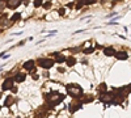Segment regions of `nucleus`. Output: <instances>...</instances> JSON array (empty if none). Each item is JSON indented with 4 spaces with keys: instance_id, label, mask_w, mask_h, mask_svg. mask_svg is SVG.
<instances>
[{
    "instance_id": "obj_1",
    "label": "nucleus",
    "mask_w": 131,
    "mask_h": 118,
    "mask_svg": "<svg viewBox=\"0 0 131 118\" xmlns=\"http://www.w3.org/2000/svg\"><path fill=\"white\" fill-rule=\"evenodd\" d=\"M67 93L71 96V97H81L83 96V88L78 84H70L67 85Z\"/></svg>"
},
{
    "instance_id": "obj_2",
    "label": "nucleus",
    "mask_w": 131,
    "mask_h": 118,
    "mask_svg": "<svg viewBox=\"0 0 131 118\" xmlns=\"http://www.w3.org/2000/svg\"><path fill=\"white\" fill-rule=\"evenodd\" d=\"M46 97H47V102H49L50 106H55L57 104H59L63 100V96L57 93V92H51L50 94L46 96Z\"/></svg>"
},
{
    "instance_id": "obj_3",
    "label": "nucleus",
    "mask_w": 131,
    "mask_h": 118,
    "mask_svg": "<svg viewBox=\"0 0 131 118\" xmlns=\"http://www.w3.org/2000/svg\"><path fill=\"white\" fill-rule=\"evenodd\" d=\"M38 64L42 68H51L54 66V60L50 59V58H42V59L38 60Z\"/></svg>"
},
{
    "instance_id": "obj_4",
    "label": "nucleus",
    "mask_w": 131,
    "mask_h": 118,
    "mask_svg": "<svg viewBox=\"0 0 131 118\" xmlns=\"http://www.w3.org/2000/svg\"><path fill=\"white\" fill-rule=\"evenodd\" d=\"M13 81H15V79H10V78H8V79H5L4 81H3V89L4 91H8V89H12L13 88Z\"/></svg>"
},
{
    "instance_id": "obj_5",
    "label": "nucleus",
    "mask_w": 131,
    "mask_h": 118,
    "mask_svg": "<svg viewBox=\"0 0 131 118\" xmlns=\"http://www.w3.org/2000/svg\"><path fill=\"white\" fill-rule=\"evenodd\" d=\"M81 104H83V101H80V100H75V101H72L71 105H70V110H71V112L79 110V109L81 108Z\"/></svg>"
},
{
    "instance_id": "obj_6",
    "label": "nucleus",
    "mask_w": 131,
    "mask_h": 118,
    "mask_svg": "<svg viewBox=\"0 0 131 118\" xmlns=\"http://www.w3.org/2000/svg\"><path fill=\"white\" fill-rule=\"evenodd\" d=\"M20 4H21V0H8L7 2V5L10 9H16Z\"/></svg>"
},
{
    "instance_id": "obj_7",
    "label": "nucleus",
    "mask_w": 131,
    "mask_h": 118,
    "mask_svg": "<svg viewBox=\"0 0 131 118\" xmlns=\"http://www.w3.org/2000/svg\"><path fill=\"white\" fill-rule=\"evenodd\" d=\"M100 100H101L102 102H112V100H113V96H110L107 92H105V93H101V97H100Z\"/></svg>"
},
{
    "instance_id": "obj_8",
    "label": "nucleus",
    "mask_w": 131,
    "mask_h": 118,
    "mask_svg": "<svg viewBox=\"0 0 131 118\" xmlns=\"http://www.w3.org/2000/svg\"><path fill=\"white\" fill-rule=\"evenodd\" d=\"M115 58L118 60H126L128 58V54L126 51H119V52H115Z\"/></svg>"
},
{
    "instance_id": "obj_9",
    "label": "nucleus",
    "mask_w": 131,
    "mask_h": 118,
    "mask_svg": "<svg viewBox=\"0 0 131 118\" xmlns=\"http://www.w3.org/2000/svg\"><path fill=\"white\" fill-rule=\"evenodd\" d=\"M104 54H105L106 57L115 55V50H114V47H105V49H104Z\"/></svg>"
},
{
    "instance_id": "obj_10",
    "label": "nucleus",
    "mask_w": 131,
    "mask_h": 118,
    "mask_svg": "<svg viewBox=\"0 0 131 118\" xmlns=\"http://www.w3.org/2000/svg\"><path fill=\"white\" fill-rule=\"evenodd\" d=\"M34 60H28V62H25L24 63V68L25 70H28V71H31L33 68H34Z\"/></svg>"
},
{
    "instance_id": "obj_11",
    "label": "nucleus",
    "mask_w": 131,
    "mask_h": 118,
    "mask_svg": "<svg viewBox=\"0 0 131 118\" xmlns=\"http://www.w3.org/2000/svg\"><path fill=\"white\" fill-rule=\"evenodd\" d=\"M25 73H17L16 76H15V80L17 81V83H23L24 80H25Z\"/></svg>"
},
{
    "instance_id": "obj_12",
    "label": "nucleus",
    "mask_w": 131,
    "mask_h": 118,
    "mask_svg": "<svg viewBox=\"0 0 131 118\" xmlns=\"http://www.w3.org/2000/svg\"><path fill=\"white\" fill-rule=\"evenodd\" d=\"M13 102H15L13 97H12V96H8V97L4 100V106H10V105H12Z\"/></svg>"
},
{
    "instance_id": "obj_13",
    "label": "nucleus",
    "mask_w": 131,
    "mask_h": 118,
    "mask_svg": "<svg viewBox=\"0 0 131 118\" xmlns=\"http://www.w3.org/2000/svg\"><path fill=\"white\" fill-rule=\"evenodd\" d=\"M84 5H86V0H79V2L76 3V8L78 9H81Z\"/></svg>"
},
{
    "instance_id": "obj_14",
    "label": "nucleus",
    "mask_w": 131,
    "mask_h": 118,
    "mask_svg": "<svg viewBox=\"0 0 131 118\" xmlns=\"http://www.w3.org/2000/svg\"><path fill=\"white\" fill-rule=\"evenodd\" d=\"M97 91L100 92V93H105V92H106V84H101V85H98V87H97Z\"/></svg>"
},
{
    "instance_id": "obj_15",
    "label": "nucleus",
    "mask_w": 131,
    "mask_h": 118,
    "mask_svg": "<svg viewBox=\"0 0 131 118\" xmlns=\"http://www.w3.org/2000/svg\"><path fill=\"white\" fill-rule=\"evenodd\" d=\"M67 59H66V57L64 55H62V54H58V57H57V62L58 63H63V62H66Z\"/></svg>"
},
{
    "instance_id": "obj_16",
    "label": "nucleus",
    "mask_w": 131,
    "mask_h": 118,
    "mask_svg": "<svg viewBox=\"0 0 131 118\" xmlns=\"http://www.w3.org/2000/svg\"><path fill=\"white\" fill-rule=\"evenodd\" d=\"M66 62H67V64H68V66H73V64L76 63V59L71 57V58H68V59H67V60H66Z\"/></svg>"
},
{
    "instance_id": "obj_17",
    "label": "nucleus",
    "mask_w": 131,
    "mask_h": 118,
    "mask_svg": "<svg viewBox=\"0 0 131 118\" xmlns=\"http://www.w3.org/2000/svg\"><path fill=\"white\" fill-rule=\"evenodd\" d=\"M92 101H93V97H92V96H85L84 100H83V102H92Z\"/></svg>"
},
{
    "instance_id": "obj_18",
    "label": "nucleus",
    "mask_w": 131,
    "mask_h": 118,
    "mask_svg": "<svg viewBox=\"0 0 131 118\" xmlns=\"http://www.w3.org/2000/svg\"><path fill=\"white\" fill-rule=\"evenodd\" d=\"M21 18V15L20 13H15L13 16H12V21H18Z\"/></svg>"
},
{
    "instance_id": "obj_19",
    "label": "nucleus",
    "mask_w": 131,
    "mask_h": 118,
    "mask_svg": "<svg viewBox=\"0 0 131 118\" xmlns=\"http://www.w3.org/2000/svg\"><path fill=\"white\" fill-rule=\"evenodd\" d=\"M43 8H45V9H50V8H51V3H50V2L43 3Z\"/></svg>"
},
{
    "instance_id": "obj_20",
    "label": "nucleus",
    "mask_w": 131,
    "mask_h": 118,
    "mask_svg": "<svg viewBox=\"0 0 131 118\" xmlns=\"http://www.w3.org/2000/svg\"><path fill=\"white\" fill-rule=\"evenodd\" d=\"M93 50H94L93 47H89V49H85L84 52H85V54H91V52H93Z\"/></svg>"
},
{
    "instance_id": "obj_21",
    "label": "nucleus",
    "mask_w": 131,
    "mask_h": 118,
    "mask_svg": "<svg viewBox=\"0 0 131 118\" xmlns=\"http://www.w3.org/2000/svg\"><path fill=\"white\" fill-rule=\"evenodd\" d=\"M42 0H34V7H41Z\"/></svg>"
},
{
    "instance_id": "obj_22",
    "label": "nucleus",
    "mask_w": 131,
    "mask_h": 118,
    "mask_svg": "<svg viewBox=\"0 0 131 118\" xmlns=\"http://www.w3.org/2000/svg\"><path fill=\"white\" fill-rule=\"evenodd\" d=\"M4 7H5V2L4 0H0V10H2Z\"/></svg>"
},
{
    "instance_id": "obj_23",
    "label": "nucleus",
    "mask_w": 131,
    "mask_h": 118,
    "mask_svg": "<svg viewBox=\"0 0 131 118\" xmlns=\"http://www.w3.org/2000/svg\"><path fill=\"white\" fill-rule=\"evenodd\" d=\"M5 16H7V15H5ZM5 16H2V18H0V25H2L4 21H5Z\"/></svg>"
},
{
    "instance_id": "obj_24",
    "label": "nucleus",
    "mask_w": 131,
    "mask_h": 118,
    "mask_svg": "<svg viewBox=\"0 0 131 118\" xmlns=\"http://www.w3.org/2000/svg\"><path fill=\"white\" fill-rule=\"evenodd\" d=\"M96 2V0H86V5H89V4H93Z\"/></svg>"
},
{
    "instance_id": "obj_25",
    "label": "nucleus",
    "mask_w": 131,
    "mask_h": 118,
    "mask_svg": "<svg viewBox=\"0 0 131 118\" xmlns=\"http://www.w3.org/2000/svg\"><path fill=\"white\" fill-rule=\"evenodd\" d=\"M64 12H66L64 9H59V15H60V16H63V15H64Z\"/></svg>"
},
{
    "instance_id": "obj_26",
    "label": "nucleus",
    "mask_w": 131,
    "mask_h": 118,
    "mask_svg": "<svg viewBox=\"0 0 131 118\" xmlns=\"http://www.w3.org/2000/svg\"><path fill=\"white\" fill-rule=\"evenodd\" d=\"M67 7H68V8H72V7H73V3H70V4L67 5Z\"/></svg>"
}]
</instances>
